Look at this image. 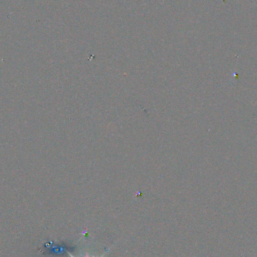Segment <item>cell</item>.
Returning <instances> with one entry per match:
<instances>
[{"label": "cell", "mask_w": 257, "mask_h": 257, "mask_svg": "<svg viewBox=\"0 0 257 257\" xmlns=\"http://www.w3.org/2000/svg\"><path fill=\"white\" fill-rule=\"evenodd\" d=\"M75 250V247L67 243H55L48 242L43 244L42 253L50 256H63L64 254H69L71 251Z\"/></svg>", "instance_id": "cell-1"}, {"label": "cell", "mask_w": 257, "mask_h": 257, "mask_svg": "<svg viewBox=\"0 0 257 257\" xmlns=\"http://www.w3.org/2000/svg\"><path fill=\"white\" fill-rule=\"evenodd\" d=\"M68 255H69V256H70V257H74V256H73V255H72V254H71V253H69V254H68ZM104 255H105V253H103V254H102V255H101V256H100V257H103V256H104ZM84 257H89V256H88V255H87V254H86V255H85V256H84Z\"/></svg>", "instance_id": "cell-2"}]
</instances>
